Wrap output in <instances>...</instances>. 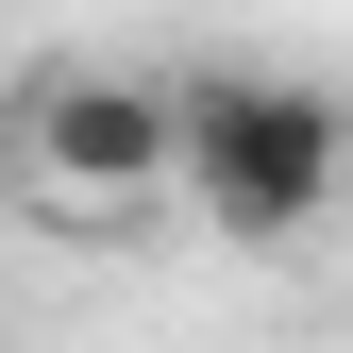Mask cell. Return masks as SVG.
Segmentation results:
<instances>
[{
	"instance_id": "1",
	"label": "cell",
	"mask_w": 353,
	"mask_h": 353,
	"mask_svg": "<svg viewBox=\"0 0 353 353\" xmlns=\"http://www.w3.org/2000/svg\"><path fill=\"white\" fill-rule=\"evenodd\" d=\"M336 84H303V68H202V84H168V185H185L219 236H303V219L336 202Z\"/></svg>"
},
{
	"instance_id": "2",
	"label": "cell",
	"mask_w": 353,
	"mask_h": 353,
	"mask_svg": "<svg viewBox=\"0 0 353 353\" xmlns=\"http://www.w3.org/2000/svg\"><path fill=\"white\" fill-rule=\"evenodd\" d=\"M34 185L51 202H135L168 185V84H118V68H84V84H34Z\"/></svg>"
}]
</instances>
